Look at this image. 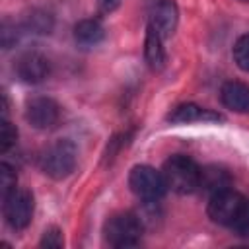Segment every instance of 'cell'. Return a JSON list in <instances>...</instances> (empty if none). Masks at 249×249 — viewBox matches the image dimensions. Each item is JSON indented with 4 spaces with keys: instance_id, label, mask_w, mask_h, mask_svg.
I'll return each instance as SVG.
<instances>
[{
    "instance_id": "obj_1",
    "label": "cell",
    "mask_w": 249,
    "mask_h": 249,
    "mask_svg": "<svg viewBox=\"0 0 249 249\" xmlns=\"http://www.w3.org/2000/svg\"><path fill=\"white\" fill-rule=\"evenodd\" d=\"M163 179L167 183V189L179 193V195H189L198 189L200 181V167L187 156H171L163 163Z\"/></svg>"
},
{
    "instance_id": "obj_2",
    "label": "cell",
    "mask_w": 249,
    "mask_h": 249,
    "mask_svg": "<svg viewBox=\"0 0 249 249\" xmlns=\"http://www.w3.org/2000/svg\"><path fill=\"white\" fill-rule=\"evenodd\" d=\"M39 165L45 175L53 179L68 177L76 167V146L70 140H56L53 142L41 156Z\"/></svg>"
},
{
    "instance_id": "obj_3",
    "label": "cell",
    "mask_w": 249,
    "mask_h": 249,
    "mask_svg": "<svg viewBox=\"0 0 249 249\" xmlns=\"http://www.w3.org/2000/svg\"><path fill=\"white\" fill-rule=\"evenodd\" d=\"M103 233L107 243L113 247H119V249L134 247L140 243V237H142V222L130 212L113 214L105 222Z\"/></svg>"
},
{
    "instance_id": "obj_4",
    "label": "cell",
    "mask_w": 249,
    "mask_h": 249,
    "mask_svg": "<svg viewBox=\"0 0 249 249\" xmlns=\"http://www.w3.org/2000/svg\"><path fill=\"white\" fill-rule=\"evenodd\" d=\"M128 185H130V189L136 196H140L148 202H156L167 191V183L163 179V173L156 171L150 165L132 167V171L128 175Z\"/></svg>"
},
{
    "instance_id": "obj_5",
    "label": "cell",
    "mask_w": 249,
    "mask_h": 249,
    "mask_svg": "<svg viewBox=\"0 0 249 249\" xmlns=\"http://www.w3.org/2000/svg\"><path fill=\"white\" fill-rule=\"evenodd\" d=\"M4 218L14 230H23L33 218V195L27 189H14L4 196Z\"/></svg>"
},
{
    "instance_id": "obj_6",
    "label": "cell",
    "mask_w": 249,
    "mask_h": 249,
    "mask_svg": "<svg viewBox=\"0 0 249 249\" xmlns=\"http://www.w3.org/2000/svg\"><path fill=\"white\" fill-rule=\"evenodd\" d=\"M245 204V198L235 193L233 189H224L216 195L210 196L208 202V216L222 226H231L233 220L237 218V214L241 212Z\"/></svg>"
},
{
    "instance_id": "obj_7",
    "label": "cell",
    "mask_w": 249,
    "mask_h": 249,
    "mask_svg": "<svg viewBox=\"0 0 249 249\" xmlns=\"http://www.w3.org/2000/svg\"><path fill=\"white\" fill-rule=\"evenodd\" d=\"M25 119L31 126H35L39 130H49V128L56 126V123L60 119V107L51 97H33L27 103Z\"/></svg>"
},
{
    "instance_id": "obj_8",
    "label": "cell",
    "mask_w": 249,
    "mask_h": 249,
    "mask_svg": "<svg viewBox=\"0 0 249 249\" xmlns=\"http://www.w3.org/2000/svg\"><path fill=\"white\" fill-rule=\"evenodd\" d=\"M16 72H18V76L23 82H27V84H39V82H43L49 76L51 64H49V60L41 53H25V54H21L18 58Z\"/></svg>"
},
{
    "instance_id": "obj_9",
    "label": "cell",
    "mask_w": 249,
    "mask_h": 249,
    "mask_svg": "<svg viewBox=\"0 0 249 249\" xmlns=\"http://www.w3.org/2000/svg\"><path fill=\"white\" fill-rule=\"evenodd\" d=\"M177 21H179V10L173 0H160L154 6L150 25H154L161 37H171L177 27Z\"/></svg>"
},
{
    "instance_id": "obj_10",
    "label": "cell",
    "mask_w": 249,
    "mask_h": 249,
    "mask_svg": "<svg viewBox=\"0 0 249 249\" xmlns=\"http://www.w3.org/2000/svg\"><path fill=\"white\" fill-rule=\"evenodd\" d=\"M167 119L171 123H216V121H222V115H218L210 109L198 107L195 103H183V105L175 107Z\"/></svg>"
},
{
    "instance_id": "obj_11",
    "label": "cell",
    "mask_w": 249,
    "mask_h": 249,
    "mask_svg": "<svg viewBox=\"0 0 249 249\" xmlns=\"http://www.w3.org/2000/svg\"><path fill=\"white\" fill-rule=\"evenodd\" d=\"M222 103L237 113L249 111V86L243 82H226L220 89Z\"/></svg>"
},
{
    "instance_id": "obj_12",
    "label": "cell",
    "mask_w": 249,
    "mask_h": 249,
    "mask_svg": "<svg viewBox=\"0 0 249 249\" xmlns=\"http://www.w3.org/2000/svg\"><path fill=\"white\" fill-rule=\"evenodd\" d=\"M231 185V177L226 169L216 167V165H208L204 169H200V181H198V189H202L206 195H216L224 189H230Z\"/></svg>"
},
{
    "instance_id": "obj_13",
    "label": "cell",
    "mask_w": 249,
    "mask_h": 249,
    "mask_svg": "<svg viewBox=\"0 0 249 249\" xmlns=\"http://www.w3.org/2000/svg\"><path fill=\"white\" fill-rule=\"evenodd\" d=\"M161 35L156 31L154 25H148L146 31V43H144V54H146V62L152 70H161L165 64V51L161 47Z\"/></svg>"
},
{
    "instance_id": "obj_14",
    "label": "cell",
    "mask_w": 249,
    "mask_h": 249,
    "mask_svg": "<svg viewBox=\"0 0 249 249\" xmlns=\"http://www.w3.org/2000/svg\"><path fill=\"white\" fill-rule=\"evenodd\" d=\"M105 37V29L97 19H82L74 27V39L82 47H95Z\"/></svg>"
},
{
    "instance_id": "obj_15",
    "label": "cell",
    "mask_w": 249,
    "mask_h": 249,
    "mask_svg": "<svg viewBox=\"0 0 249 249\" xmlns=\"http://www.w3.org/2000/svg\"><path fill=\"white\" fill-rule=\"evenodd\" d=\"M23 27L27 31H33V33H49L53 29V16L43 12V10H33L25 18Z\"/></svg>"
},
{
    "instance_id": "obj_16",
    "label": "cell",
    "mask_w": 249,
    "mask_h": 249,
    "mask_svg": "<svg viewBox=\"0 0 249 249\" xmlns=\"http://www.w3.org/2000/svg\"><path fill=\"white\" fill-rule=\"evenodd\" d=\"M233 60L243 70L249 72V33L241 35L233 45Z\"/></svg>"
},
{
    "instance_id": "obj_17",
    "label": "cell",
    "mask_w": 249,
    "mask_h": 249,
    "mask_svg": "<svg viewBox=\"0 0 249 249\" xmlns=\"http://www.w3.org/2000/svg\"><path fill=\"white\" fill-rule=\"evenodd\" d=\"M18 140V130L16 126L4 117L2 123H0V150L2 152H8Z\"/></svg>"
},
{
    "instance_id": "obj_18",
    "label": "cell",
    "mask_w": 249,
    "mask_h": 249,
    "mask_svg": "<svg viewBox=\"0 0 249 249\" xmlns=\"http://www.w3.org/2000/svg\"><path fill=\"white\" fill-rule=\"evenodd\" d=\"M16 181H18V177H16L14 167H10L8 163H0V191H2V198L16 189Z\"/></svg>"
},
{
    "instance_id": "obj_19",
    "label": "cell",
    "mask_w": 249,
    "mask_h": 249,
    "mask_svg": "<svg viewBox=\"0 0 249 249\" xmlns=\"http://www.w3.org/2000/svg\"><path fill=\"white\" fill-rule=\"evenodd\" d=\"M231 228H233V231H235L237 235L249 237V200H245V204H243L241 212L237 214V218L233 220Z\"/></svg>"
},
{
    "instance_id": "obj_20",
    "label": "cell",
    "mask_w": 249,
    "mask_h": 249,
    "mask_svg": "<svg viewBox=\"0 0 249 249\" xmlns=\"http://www.w3.org/2000/svg\"><path fill=\"white\" fill-rule=\"evenodd\" d=\"M41 245H43V247H53V249L62 247V245H64L62 231H60L58 228H49V230H45L43 239H41Z\"/></svg>"
},
{
    "instance_id": "obj_21",
    "label": "cell",
    "mask_w": 249,
    "mask_h": 249,
    "mask_svg": "<svg viewBox=\"0 0 249 249\" xmlns=\"http://www.w3.org/2000/svg\"><path fill=\"white\" fill-rule=\"evenodd\" d=\"M18 35H19V31L16 29V25L4 23V25H2V47H4V49H10V47L18 41Z\"/></svg>"
},
{
    "instance_id": "obj_22",
    "label": "cell",
    "mask_w": 249,
    "mask_h": 249,
    "mask_svg": "<svg viewBox=\"0 0 249 249\" xmlns=\"http://www.w3.org/2000/svg\"><path fill=\"white\" fill-rule=\"evenodd\" d=\"M119 4H121V0H97L99 10H101V12H105V14H109V12L117 10V8H119Z\"/></svg>"
},
{
    "instance_id": "obj_23",
    "label": "cell",
    "mask_w": 249,
    "mask_h": 249,
    "mask_svg": "<svg viewBox=\"0 0 249 249\" xmlns=\"http://www.w3.org/2000/svg\"><path fill=\"white\" fill-rule=\"evenodd\" d=\"M241 2H249V0H241Z\"/></svg>"
}]
</instances>
